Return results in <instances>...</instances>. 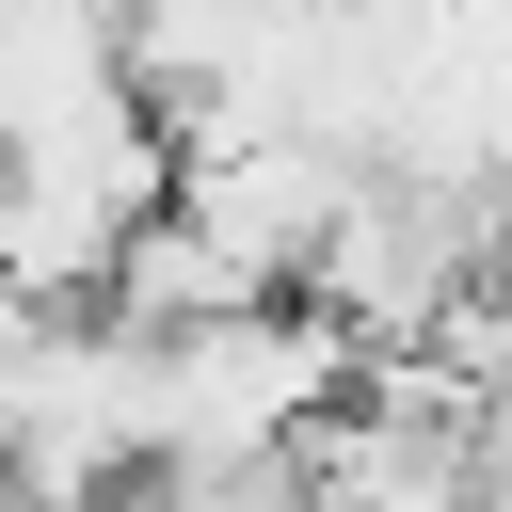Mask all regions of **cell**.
I'll return each instance as SVG.
<instances>
[{"label":"cell","instance_id":"1","mask_svg":"<svg viewBox=\"0 0 512 512\" xmlns=\"http://www.w3.org/2000/svg\"><path fill=\"white\" fill-rule=\"evenodd\" d=\"M160 208H176V112L144 80H112V96H80V112H48V128L0 144V288H32V304L80 320Z\"/></svg>","mask_w":512,"mask_h":512},{"label":"cell","instance_id":"2","mask_svg":"<svg viewBox=\"0 0 512 512\" xmlns=\"http://www.w3.org/2000/svg\"><path fill=\"white\" fill-rule=\"evenodd\" d=\"M480 272H496L480 208H464V192H432V176H384V160H368V176H352V208H336V240L304 256V288H288V304H320V320L384 368V352H432V336H448V304H464Z\"/></svg>","mask_w":512,"mask_h":512},{"label":"cell","instance_id":"3","mask_svg":"<svg viewBox=\"0 0 512 512\" xmlns=\"http://www.w3.org/2000/svg\"><path fill=\"white\" fill-rule=\"evenodd\" d=\"M352 176H368V160H336V144H304V128H192V144H176V224L272 304V288H304V256L336 240Z\"/></svg>","mask_w":512,"mask_h":512},{"label":"cell","instance_id":"4","mask_svg":"<svg viewBox=\"0 0 512 512\" xmlns=\"http://www.w3.org/2000/svg\"><path fill=\"white\" fill-rule=\"evenodd\" d=\"M304 16L320 0H128V80L176 112V144L192 128H224L288 48H304Z\"/></svg>","mask_w":512,"mask_h":512},{"label":"cell","instance_id":"5","mask_svg":"<svg viewBox=\"0 0 512 512\" xmlns=\"http://www.w3.org/2000/svg\"><path fill=\"white\" fill-rule=\"evenodd\" d=\"M112 512H144V480H128V496H112Z\"/></svg>","mask_w":512,"mask_h":512}]
</instances>
